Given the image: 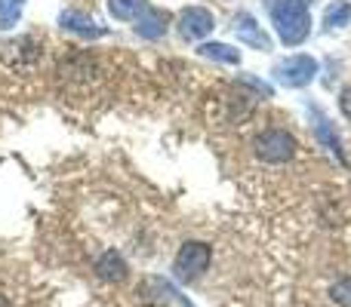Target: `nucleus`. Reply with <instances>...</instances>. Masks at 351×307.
Returning <instances> with one entry per match:
<instances>
[{"label": "nucleus", "instance_id": "14", "mask_svg": "<svg viewBox=\"0 0 351 307\" xmlns=\"http://www.w3.org/2000/svg\"><path fill=\"white\" fill-rule=\"evenodd\" d=\"M330 298L342 307H351V277H342L330 286Z\"/></svg>", "mask_w": 351, "mask_h": 307}, {"label": "nucleus", "instance_id": "3", "mask_svg": "<svg viewBox=\"0 0 351 307\" xmlns=\"http://www.w3.org/2000/svg\"><path fill=\"white\" fill-rule=\"evenodd\" d=\"M210 261H213V249L206 246V243L188 240V243H182V249L176 252L173 271H176V277H179L182 283H194V280H200L206 273Z\"/></svg>", "mask_w": 351, "mask_h": 307}, {"label": "nucleus", "instance_id": "2", "mask_svg": "<svg viewBox=\"0 0 351 307\" xmlns=\"http://www.w3.org/2000/svg\"><path fill=\"white\" fill-rule=\"evenodd\" d=\"M271 77L278 80L280 86H287V90H302V86H308L311 80L317 77V59L315 55H305V53L287 55V59H280L278 65L271 68Z\"/></svg>", "mask_w": 351, "mask_h": 307}, {"label": "nucleus", "instance_id": "7", "mask_svg": "<svg viewBox=\"0 0 351 307\" xmlns=\"http://www.w3.org/2000/svg\"><path fill=\"white\" fill-rule=\"evenodd\" d=\"M133 28H136V34L145 37V40H160V37L167 34V28H170V16H167L164 10H158V6H148V10L136 18Z\"/></svg>", "mask_w": 351, "mask_h": 307}, {"label": "nucleus", "instance_id": "11", "mask_svg": "<svg viewBox=\"0 0 351 307\" xmlns=\"http://www.w3.org/2000/svg\"><path fill=\"white\" fill-rule=\"evenodd\" d=\"M148 10V0H108V12L117 22H136Z\"/></svg>", "mask_w": 351, "mask_h": 307}, {"label": "nucleus", "instance_id": "8", "mask_svg": "<svg viewBox=\"0 0 351 307\" xmlns=\"http://www.w3.org/2000/svg\"><path fill=\"white\" fill-rule=\"evenodd\" d=\"M59 28L62 31H71V34H80V37H105L108 28L96 22V18L84 16V12H74V10H65L59 16Z\"/></svg>", "mask_w": 351, "mask_h": 307}, {"label": "nucleus", "instance_id": "17", "mask_svg": "<svg viewBox=\"0 0 351 307\" xmlns=\"http://www.w3.org/2000/svg\"><path fill=\"white\" fill-rule=\"evenodd\" d=\"M16 3H19V6H22V3H25V0H16Z\"/></svg>", "mask_w": 351, "mask_h": 307}, {"label": "nucleus", "instance_id": "5", "mask_svg": "<svg viewBox=\"0 0 351 307\" xmlns=\"http://www.w3.org/2000/svg\"><path fill=\"white\" fill-rule=\"evenodd\" d=\"M213 28H216V16L206 6H185L176 18V31L182 40H204L213 34Z\"/></svg>", "mask_w": 351, "mask_h": 307}, {"label": "nucleus", "instance_id": "10", "mask_svg": "<svg viewBox=\"0 0 351 307\" xmlns=\"http://www.w3.org/2000/svg\"><path fill=\"white\" fill-rule=\"evenodd\" d=\"M197 53L204 59H213V62H222V65H241V49L228 46V43H216V40H206L197 46Z\"/></svg>", "mask_w": 351, "mask_h": 307}, {"label": "nucleus", "instance_id": "1", "mask_svg": "<svg viewBox=\"0 0 351 307\" xmlns=\"http://www.w3.org/2000/svg\"><path fill=\"white\" fill-rule=\"evenodd\" d=\"M271 25L284 46H302L311 34V12L305 0H265Z\"/></svg>", "mask_w": 351, "mask_h": 307}, {"label": "nucleus", "instance_id": "15", "mask_svg": "<svg viewBox=\"0 0 351 307\" xmlns=\"http://www.w3.org/2000/svg\"><path fill=\"white\" fill-rule=\"evenodd\" d=\"M241 80H243V83H247V86H253V90H256V96H259V98H271V96H274V90L265 83V80H259V77H250V74H243Z\"/></svg>", "mask_w": 351, "mask_h": 307}, {"label": "nucleus", "instance_id": "9", "mask_svg": "<svg viewBox=\"0 0 351 307\" xmlns=\"http://www.w3.org/2000/svg\"><path fill=\"white\" fill-rule=\"evenodd\" d=\"M127 273H130V265L123 261L121 252H114V249H108V252L96 261V277L105 280V283H123Z\"/></svg>", "mask_w": 351, "mask_h": 307}, {"label": "nucleus", "instance_id": "12", "mask_svg": "<svg viewBox=\"0 0 351 307\" xmlns=\"http://www.w3.org/2000/svg\"><path fill=\"white\" fill-rule=\"evenodd\" d=\"M351 22V3L348 0H333V3L324 10V28L333 31V28H346Z\"/></svg>", "mask_w": 351, "mask_h": 307}, {"label": "nucleus", "instance_id": "13", "mask_svg": "<svg viewBox=\"0 0 351 307\" xmlns=\"http://www.w3.org/2000/svg\"><path fill=\"white\" fill-rule=\"evenodd\" d=\"M315 135H317V142H321V145H324L330 154L336 157V160H339V163H346V154H342V145H339V135L333 133V126H330V123L324 120V117L315 123Z\"/></svg>", "mask_w": 351, "mask_h": 307}, {"label": "nucleus", "instance_id": "4", "mask_svg": "<svg viewBox=\"0 0 351 307\" xmlns=\"http://www.w3.org/2000/svg\"><path fill=\"white\" fill-rule=\"evenodd\" d=\"M256 157L262 163H271V166H284L296 157V139H293L287 129H265V133L256 135Z\"/></svg>", "mask_w": 351, "mask_h": 307}, {"label": "nucleus", "instance_id": "6", "mask_svg": "<svg viewBox=\"0 0 351 307\" xmlns=\"http://www.w3.org/2000/svg\"><path fill=\"white\" fill-rule=\"evenodd\" d=\"M231 31H234L237 43H247V46L262 49V53L274 49V40L265 34V31H262V25L253 18V12H237V16H234V25H231Z\"/></svg>", "mask_w": 351, "mask_h": 307}, {"label": "nucleus", "instance_id": "16", "mask_svg": "<svg viewBox=\"0 0 351 307\" xmlns=\"http://www.w3.org/2000/svg\"><path fill=\"white\" fill-rule=\"evenodd\" d=\"M339 111H342V117L351 123V86H346V90L339 92Z\"/></svg>", "mask_w": 351, "mask_h": 307}]
</instances>
